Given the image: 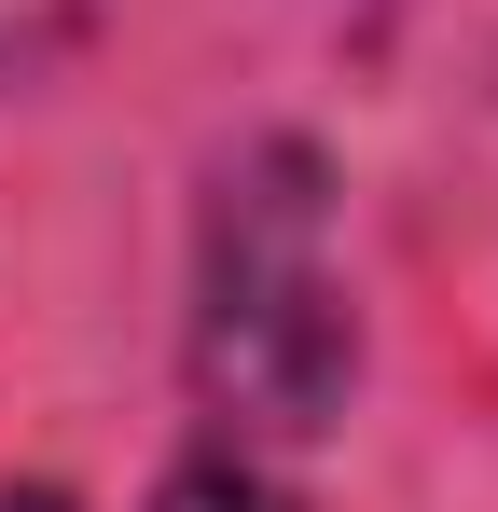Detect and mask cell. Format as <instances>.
<instances>
[{
  "label": "cell",
  "instance_id": "1",
  "mask_svg": "<svg viewBox=\"0 0 498 512\" xmlns=\"http://www.w3.org/2000/svg\"><path fill=\"white\" fill-rule=\"evenodd\" d=\"M346 277H332V194L305 139H263L208 194V263H194V388L236 443H319L346 402Z\"/></svg>",
  "mask_w": 498,
  "mask_h": 512
},
{
  "label": "cell",
  "instance_id": "3",
  "mask_svg": "<svg viewBox=\"0 0 498 512\" xmlns=\"http://www.w3.org/2000/svg\"><path fill=\"white\" fill-rule=\"evenodd\" d=\"M0 512H70V499H56V485H14V499H0Z\"/></svg>",
  "mask_w": 498,
  "mask_h": 512
},
{
  "label": "cell",
  "instance_id": "2",
  "mask_svg": "<svg viewBox=\"0 0 498 512\" xmlns=\"http://www.w3.org/2000/svg\"><path fill=\"white\" fill-rule=\"evenodd\" d=\"M153 512H291V499H277L249 457H194V471H166V499H153Z\"/></svg>",
  "mask_w": 498,
  "mask_h": 512
}]
</instances>
